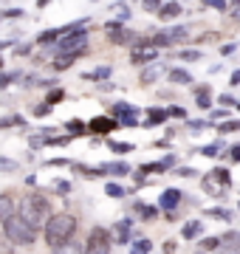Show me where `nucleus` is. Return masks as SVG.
<instances>
[{"instance_id":"42","label":"nucleus","mask_w":240,"mask_h":254,"mask_svg":"<svg viewBox=\"0 0 240 254\" xmlns=\"http://www.w3.org/2000/svg\"><path fill=\"white\" fill-rule=\"evenodd\" d=\"M226 116H229V110H212V122H215V119H226Z\"/></svg>"},{"instance_id":"29","label":"nucleus","mask_w":240,"mask_h":254,"mask_svg":"<svg viewBox=\"0 0 240 254\" xmlns=\"http://www.w3.org/2000/svg\"><path fill=\"white\" fill-rule=\"evenodd\" d=\"M111 150L113 153H133V144H127V141H111Z\"/></svg>"},{"instance_id":"20","label":"nucleus","mask_w":240,"mask_h":254,"mask_svg":"<svg viewBox=\"0 0 240 254\" xmlns=\"http://www.w3.org/2000/svg\"><path fill=\"white\" fill-rule=\"evenodd\" d=\"M65 127L71 130V136H85V133H88V125H85V122H76V119H71Z\"/></svg>"},{"instance_id":"31","label":"nucleus","mask_w":240,"mask_h":254,"mask_svg":"<svg viewBox=\"0 0 240 254\" xmlns=\"http://www.w3.org/2000/svg\"><path fill=\"white\" fill-rule=\"evenodd\" d=\"M181 60H184V63H195V60H201V51H192V48H186V51H181Z\"/></svg>"},{"instance_id":"35","label":"nucleus","mask_w":240,"mask_h":254,"mask_svg":"<svg viewBox=\"0 0 240 254\" xmlns=\"http://www.w3.org/2000/svg\"><path fill=\"white\" fill-rule=\"evenodd\" d=\"M65 99V91H51L48 93V105H54V102H62Z\"/></svg>"},{"instance_id":"12","label":"nucleus","mask_w":240,"mask_h":254,"mask_svg":"<svg viewBox=\"0 0 240 254\" xmlns=\"http://www.w3.org/2000/svg\"><path fill=\"white\" fill-rule=\"evenodd\" d=\"M9 218H14V200L11 195H0V223H6Z\"/></svg>"},{"instance_id":"22","label":"nucleus","mask_w":240,"mask_h":254,"mask_svg":"<svg viewBox=\"0 0 240 254\" xmlns=\"http://www.w3.org/2000/svg\"><path fill=\"white\" fill-rule=\"evenodd\" d=\"M54 254H85V246H79V243H74V240H71L68 246H62V249H57Z\"/></svg>"},{"instance_id":"19","label":"nucleus","mask_w":240,"mask_h":254,"mask_svg":"<svg viewBox=\"0 0 240 254\" xmlns=\"http://www.w3.org/2000/svg\"><path fill=\"white\" fill-rule=\"evenodd\" d=\"M130 226H133L130 220H121L119 226H116V240H119V243H127L130 240Z\"/></svg>"},{"instance_id":"36","label":"nucleus","mask_w":240,"mask_h":254,"mask_svg":"<svg viewBox=\"0 0 240 254\" xmlns=\"http://www.w3.org/2000/svg\"><path fill=\"white\" fill-rule=\"evenodd\" d=\"M48 113H51V105H37V108H34V116H37V119L48 116Z\"/></svg>"},{"instance_id":"15","label":"nucleus","mask_w":240,"mask_h":254,"mask_svg":"<svg viewBox=\"0 0 240 254\" xmlns=\"http://www.w3.org/2000/svg\"><path fill=\"white\" fill-rule=\"evenodd\" d=\"M79 60V54H57L54 57V71H68Z\"/></svg>"},{"instance_id":"18","label":"nucleus","mask_w":240,"mask_h":254,"mask_svg":"<svg viewBox=\"0 0 240 254\" xmlns=\"http://www.w3.org/2000/svg\"><path fill=\"white\" fill-rule=\"evenodd\" d=\"M170 82H178V85H189V82H192V76H189L184 68H173V71H170Z\"/></svg>"},{"instance_id":"46","label":"nucleus","mask_w":240,"mask_h":254,"mask_svg":"<svg viewBox=\"0 0 240 254\" xmlns=\"http://www.w3.org/2000/svg\"><path fill=\"white\" fill-rule=\"evenodd\" d=\"M232 85H240V71L232 73Z\"/></svg>"},{"instance_id":"8","label":"nucleus","mask_w":240,"mask_h":254,"mask_svg":"<svg viewBox=\"0 0 240 254\" xmlns=\"http://www.w3.org/2000/svg\"><path fill=\"white\" fill-rule=\"evenodd\" d=\"M113 127H116V119H111V116H96V119L88 122V130H91V133H99V136L113 133Z\"/></svg>"},{"instance_id":"48","label":"nucleus","mask_w":240,"mask_h":254,"mask_svg":"<svg viewBox=\"0 0 240 254\" xmlns=\"http://www.w3.org/2000/svg\"><path fill=\"white\" fill-rule=\"evenodd\" d=\"M235 108H238V110H240V102H238V105H235Z\"/></svg>"},{"instance_id":"11","label":"nucleus","mask_w":240,"mask_h":254,"mask_svg":"<svg viewBox=\"0 0 240 254\" xmlns=\"http://www.w3.org/2000/svg\"><path fill=\"white\" fill-rule=\"evenodd\" d=\"M167 119H170V110H164V108H150V110H147V119H144V125L153 127V125H161V122H167Z\"/></svg>"},{"instance_id":"28","label":"nucleus","mask_w":240,"mask_h":254,"mask_svg":"<svg viewBox=\"0 0 240 254\" xmlns=\"http://www.w3.org/2000/svg\"><path fill=\"white\" fill-rule=\"evenodd\" d=\"M105 192H108L111 198H124V187H119V184H108Z\"/></svg>"},{"instance_id":"16","label":"nucleus","mask_w":240,"mask_h":254,"mask_svg":"<svg viewBox=\"0 0 240 254\" xmlns=\"http://www.w3.org/2000/svg\"><path fill=\"white\" fill-rule=\"evenodd\" d=\"M181 3H164L161 6V11H158V17L161 20H176V17H181Z\"/></svg>"},{"instance_id":"39","label":"nucleus","mask_w":240,"mask_h":254,"mask_svg":"<svg viewBox=\"0 0 240 254\" xmlns=\"http://www.w3.org/2000/svg\"><path fill=\"white\" fill-rule=\"evenodd\" d=\"M229 158H232L235 164H240V144H238V147H232V150H229Z\"/></svg>"},{"instance_id":"5","label":"nucleus","mask_w":240,"mask_h":254,"mask_svg":"<svg viewBox=\"0 0 240 254\" xmlns=\"http://www.w3.org/2000/svg\"><path fill=\"white\" fill-rule=\"evenodd\" d=\"M88 46V31H71L57 43V54H82Z\"/></svg>"},{"instance_id":"34","label":"nucleus","mask_w":240,"mask_h":254,"mask_svg":"<svg viewBox=\"0 0 240 254\" xmlns=\"http://www.w3.org/2000/svg\"><path fill=\"white\" fill-rule=\"evenodd\" d=\"M167 110H170V116L173 119H186V110L178 108V105H173V108H167Z\"/></svg>"},{"instance_id":"10","label":"nucleus","mask_w":240,"mask_h":254,"mask_svg":"<svg viewBox=\"0 0 240 254\" xmlns=\"http://www.w3.org/2000/svg\"><path fill=\"white\" fill-rule=\"evenodd\" d=\"M164 71H167V65H164V63H153V65H147V68L141 71V85H153V82H156Z\"/></svg>"},{"instance_id":"44","label":"nucleus","mask_w":240,"mask_h":254,"mask_svg":"<svg viewBox=\"0 0 240 254\" xmlns=\"http://www.w3.org/2000/svg\"><path fill=\"white\" fill-rule=\"evenodd\" d=\"M232 17L240 23V3H235V6H232Z\"/></svg>"},{"instance_id":"41","label":"nucleus","mask_w":240,"mask_h":254,"mask_svg":"<svg viewBox=\"0 0 240 254\" xmlns=\"http://www.w3.org/2000/svg\"><path fill=\"white\" fill-rule=\"evenodd\" d=\"M144 9H147V11H161V3H156V0H147V3H144Z\"/></svg>"},{"instance_id":"37","label":"nucleus","mask_w":240,"mask_h":254,"mask_svg":"<svg viewBox=\"0 0 240 254\" xmlns=\"http://www.w3.org/2000/svg\"><path fill=\"white\" fill-rule=\"evenodd\" d=\"M91 79H105V76H111V68H99V71H93V73H88Z\"/></svg>"},{"instance_id":"2","label":"nucleus","mask_w":240,"mask_h":254,"mask_svg":"<svg viewBox=\"0 0 240 254\" xmlns=\"http://www.w3.org/2000/svg\"><path fill=\"white\" fill-rule=\"evenodd\" d=\"M17 215L26 220L34 232H40V229H46V223L51 220V206H48V200L43 198V195H26V198L17 203Z\"/></svg>"},{"instance_id":"26","label":"nucleus","mask_w":240,"mask_h":254,"mask_svg":"<svg viewBox=\"0 0 240 254\" xmlns=\"http://www.w3.org/2000/svg\"><path fill=\"white\" fill-rule=\"evenodd\" d=\"M221 150H223V144H221V141H215V144H206L201 153L206 155V158H215V155H221Z\"/></svg>"},{"instance_id":"30","label":"nucleus","mask_w":240,"mask_h":254,"mask_svg":"<svg viewBox=\"0 0 240 254\" xmlns=\"http://www.w3.org/2000/svg\"><path fill=\"white\" fill-rule=\"evenodd\" d=\"M235 130H240V122H221L218 125V133H235Z\"/></svg>"},{"instance_id":"9","label":"nucleus","mask_w":240,"mask_h":254,"mask_svg":"<svg viewBox=\"0 0 240 254\" xmlns=\"http://www.w3.org/2000/svg\"><path fill=\"white\" fill-rule=\"evenodd\" d=\"M153 60H156V48L153 46H147V43H144V46H139L136 48V51H133V63L136 65H153Z\"/></svg>"},{"instance_id":"32","label":"nucleus","mask_w":240,"mask_h":254,"mask_svg":"<svg viewBox=\"0 0 240 254\" xmlns=\"http://www.w3.org/2000/svg\"><path fill=\"white\" fill-rule=\"evenodd\" d=\"M136 209H139V215H141V218H147V220L156 218V206H144V203H139Z\"/></svg>"},{"instance_id":"43","label":"nucleus","mask_w":240,"mask_h":254,"mask_svg":"<svg viewBox=\"0 0 240 254\" xmlns=\"http://www.w3.org/2000/svg\"><path fill=\"white\" fill-rule=\"evenodd\" d=\"M221 105H226V108H229V105H235V99H232L229 93H223V96H221Z\"/></svg>"},{"instance_id":"3","label":"nucleus","mask_w":240,"mask_h":254,"mask_svg":"<svg viewBox=\"0 0 240 254\" xmlns=\"http://www.w3.org/2000/svg\"><path fill=\"white\" fill-rule=\"evenodd\" d=\"M3 232H6V240H11V243H17V246H34V240H37V232L28 226L20 215L6 220L3 223Z\"/></svg>"},{"instance_id":"7","label":"nucleus","mask_w":240,"mask_h":254,"mask_svg":"<svg viewBox=\"0 0 240 254\" xmlns=\"http://www.w3.org/2000/svg\"><path fill=\"white\" fill-rule=\"evenodd\" d=\"M181 198H184V195H181V190H164V192H161V200H158V206L164 209L167 215H173V212L181 206Z\"/></svg>"},{"instance_id":"47","label":"nucleus","mask_w":240,"mask_h":254,"mask_svg":"<svg viewBox=\"0 0 240 254\" xmlns=\"http://www.w3.org/2000/svg\"><path fill=\"white\" fill-rule=\"evenodd\" d=\"M9 79H11V76H6V73H0V88H3V85H9Z\"/></svg>"},{"instance_id":"4","label":"nucleus","mask_w":240,"mask_h":254,"mask_svg":"<svg viewBox=\"0 0 240 254\" xmlns=\"http://www.w3.org/2000/svg\"><path fill=\"white\" fill-rule=\"evenodd\" d=\"M111 246H113L111 232L102 226H93L91 235H88V243H85V254H111Z\"/></svg>"},{"instance_id":"17","label":"nucleus","mask_w":240,"mask_h":254,"mask_svg":"<svg viewBox=\"0 0 240 254\" xmlns=\"http://www.w3.org/2000/svg\"><path fill=\"white\" fill-rule=\"evenodd\" d=\"M195 102H198V108H203V110L212 108V99H209V88H206V85H198V88H195Z\"/></svg>"},{"instance_id":"13","label":"nucleus","mask_w":240,"mask_h":254,"mask_svg":"<svg viewBox=\"0 0 240 254\" xmlns=\"http://www.w3.org/2000/svg\"><path fill=\"white\" fill-rule=\"evenodd\" d=\"M181 235H184V240H195V237H201L203 235V223H201V220H189V223H184Z\"/></svg>"},{"instance_id":"45","label":"nucleus","mask_w":240,"mask_h":254,"mask_svg":"<svg viewBox=\"0 0 240 254\" xmlns=\"http://www.w3.org/2000/svg\"><path fill=\"white\" fill-rule=\"evenodd\" d=\"M189 125H192V130H203V127H206V122H189Z\"/></svg>"},{"instance_id":"33","label":"nucleus","mask_w":240,"mask_h":254,"mask_svg":"<svg viewBox=\"0 0 240 254\" xmlns=\"http://www.w3.org/2000/svg\"><path fill=\"white\" fill-rule=\"evenodd\" d=\"M11 125H23V119H20V116H6V119H0V127H11Z\"/></svg>"},{"instance_id":"1","label":"nucleus","mask_w":240,"mask_h":254,"mask_svg":"<svg viewBox=\"0 0 240 254\" xmlns=\"http://www.w3.org/2000/svg\"><path fill=\"white\" fill-rule=\"evenodd\" d=\"M43 235H46V243L57 252V249H62V246H68L71 240H74V235H76V218H74V215H68V212L51 215V220H48L46 229H43Z\"/></svg>"},{"instance_id":"24","label":"nucleus","mask_w":240,"mask_h":254,"mask_svg":"<svg viewBox=\"0 0 240 254\" xmlns=\"http://www.w3.org/2000/svg\"><path fill=\"white\" fill-rule=\"evenodd\" d=\"M209 178H215L221 187H229V184H232V178H229V173H226V170H212V173H209Z\"/></svg>"},{"instance_id":"40","label":"nucleus","mask_w":240,"mask_h":254,"mask_svg":"<svg viewBox=\"0 0 240 254\" xmlns=\"http://www.w3.org/2000/svg\"><path fill=\"white\" fill-rule=\"evenodd\" d=\"M0 170H14V161L11 158H0Z\"/></svg>"},{"instance_id":"14","label":"nucleus","mask_w":240,"mask_h":254,"mask_svg":"<svg viewBox=\"0 0 240 254\" xmlns=\"http://www.w3.org/2000/svg\"><path fill=\"white\" fill-rule=\"evenodd\" d=\"M102 175H127L130 173V167L124 161H113V164H102L99 167Z\"/></svg>"},{"instance_id":"6","label":"nucleus","mask_w":240,"mask_h":254,"mask_svg":"<svg viewBox=\"0 0 240 254\" xmlns=\"http://www.w3.org/2000/svg\"><path fill=\"white\" fill-rule=\"evenodd\" d=\"M136 113H139V108L130 105V102H116L113 105V119H121L124 125H136Z\"/></svg>"},{"instance_id":"23","label":"nucleus","mask_w":240,"mask_h":254,"mask_svg":"<svg viewBox=\"0 0 240 254\" xmlns=\"http://www.w3.org/2000/svg\"><path fill=\"white\" fill-rule=\"evenodd\" d=\"M201 249L203 252H218V249H221V237H203Z\"/></svg>"},{"instance_id":"38","label":"nucleus","mask_w":240,"mask_h":254,"mask_svg":"<svg viewBox=\"0 0 240 254\" xmlns=\"http://www.w3.org/2000/svg\"><path fill=\"white\" fill-rule=\"evenodd\" d=\"M161 249H164V254H173L178 246H176V240H164V246H161Z\"/></svg>"},{"instance_id":"49","label":"nucleus","mask_w":240,"mask_h":254,"mask_svg":"<svg viewBox=\"0 0 240 254\" xmlns=\"http://www.w3.org/2000/svg\"><path fill=\"white\" fill-rule=\"evenodd\" d=\"M0 65H3V60H0Z\"/></svg>"},{"instance_id":"21","label":"nucleus","mask_w":240,"mask_h":254,"mask_svg":"<svg viewBox=\"0 0 240 254\" xmlns=\"http://www.w3.org/2000/svg\"><path fill=\"white\" fill-rule=\"evenodd\" d=\"M203 190L209 192V195H221L223 187H221L218 181H215V178H209V175H206V178H203Z\"/></svg>"},{"instance_id":"27","label":"nucleus","mask_w":240,"mask_h":254,"mask_svg":"<svg viewBox=\"0 0 240 254\" xmlns=\"http://www.w3.org/2000/svg\"><path fill=\"white\" fill-rule=\"evenodd\" d=\"M206 215L209 218H221V220H232V212H226V209H206Z\"/></svg>"},{"instance_id":"25","label":"nucleus","mask_w":240,"mask_h":254,"mask_svg":"<svg viewBox=\"0 0 240 254\" xmlns=\"http://www.w3.org/2000/svg\"><path fill=\"white\" fill-rule=\"evenodd\" d=\"M150 249H153V243H150V240H136V243H133V249H130V254H150Z\"/></svg>"}]
</instances>
